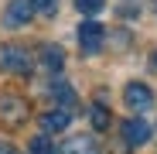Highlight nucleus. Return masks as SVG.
Segmentation results:
<instances>
[{
	"mask_svg": "<svg viewBox=\"0 0 157 154\" xmlns=\"http://www.w3.org/2000/svg\"><path fill=\"white\" fill-rule=\"evenodd\" d=\"M41 62H44V69L58 72V69L65 65V51H62L58 45H44V48H41Z\"/></svg>",
	"mask_w": 157,
	"mask_h": 154,
	"instance_id": "nucleus-9",
	"label": "nucleus"
},
{
	"mask_svg": "<svg viewBox=\"0 0 157 154\" xmlns=\"http://www.w3.org/2000/svg\"><path fill=\"white\" fill-rule=\"evenodd\" d=\"M78 14H99L102 7H106V0H75Z\"/></svg>",
	"mask_w": 157,
	"mask_h": 154,
	"instance_id": "nucleus-13",
	"label": "nucleus"
},
{
	"mask_svg": "<svg viewBox=\"0 0 157 154\" xmlns=\"http://www.w3.org/2000/svg\"><path fill=\"white\" fill-rule=\"evenodd\" d=\"M0 65L7 72H28L31 69V55H28V48L7 45V48H0Z\"/></svg>",
	"mask_w": 157,
	"mask_h": 154,
	"instance_id": "nucleus-5",
	"label": "nucleus"
},
{
	"mask_svg": "<svg viewBox=\"0 0 157 154\" xmlns=\"http://www.w3.org/2000/svg\"><path fill=\"white\" fill-rule=\"evenodd\" d=\"M0 154H14V147H10L7 140H0Z\"/></svg>",
	"mask_w": 157,
	"mask_h": 154,
	"instance_id": "nucleus-15",
	"label": "nucleus"
},
{
	"mask_svg": "<svg viewBox=\"0 0 157 154\" xmlns=\"http://www.w3.org/2000/svg\"><path fill=\"white\" fill-rule=\"evenodd\" d=\"M31 17H34V4L31 0H10L7 10H4V24L7 28H24Z\"/></svg>",
	"mask_w": 157,
	"mask_h": 154,
	"instance_id": "nucleus-6",
	"label": "nucleus"
},
{
	"mask_svg": "<svg viewBox=\"0 0 157 154\" xmlns=\"http://www.w3.org/2000/svg\"><path fill=\"white\" fill-rule=\"evenodd\" d=\"M120 134H123V140H126V144L140 147V144H147V140H150V123H147L144 116H130V120H123Z\"/></svg>",
	"mask_w": 157,
	"mask_h": 154,
	"instance_id": "nucleus-3",
	"label": "nucleus"
},
{
	"mask_svg": "<svg viewBox=\"0 0 157 154\" xmlns=\"http://www.w3.org/2000/svg\"><path fill=\"white\" fill-rule=\"evenodd\" d=\"M78 45H82V55H99V48L106 45V28H102L99 21H82Z\"/></svg>",
	"mask_w": 157,
	"mask_h": 154,
	"instance_id": "nucleus-2",
	"label": "nucleus"
},
{
	"mask_svg": "<svg viewBox=\"0 0 157 154\" xmlns=\"http://www.w3.org/2000/svg\"><path fill=\"white\" fill-rule=\"evenodd\" d=\"M31 4H34V14H44V17L58 10V0H31Z\"/></svg>",
	"mask_w": 157,
	"mask_h": 154,
	"instance_id": "nucleus-14",
	"label": "nucleus"
},
{
	"mask_svg": "<svg viewBox=\"0 0 157 154\" xmlns=\"http://www.w3.org/2000/svg\"><path fill=\"white\" fill-rule=\"evenodd\" d=\"M28 151H31V154H55V144H51L48 134H41V137H31Z\"/></svg>",
	"mask_w": 157,
	"mask_h": 154,
	"instance_id": "nucleus-10",
	"label": "nucleus"
},
{
	"mask_svg": "<svg viewBox=\"0 0 157 154\" xmlns=\"http://www.w3.org/2000/svg\"><path fill=\"white\" fill-rule=\"evenodd\" d=\"M62 154H99V147H96L92 137H68Z\"/></svg>",
	"mask_w": 157,
	"mask_h": 154,
	"instance_id": "nucleus-8",
	"label": "nucleus"
},
{
	"mask_svg": "<svg viewBox=\"0 0 157 154\" xmlns=\"http://www.w3.org/2000/svg\"><path fill=\"white\" fill-rule=\"evenodd\" d=\"M21 123H28V103L17 93H0V127L17 130Z\"/></svg>",
	"mask_w": 157,
	"mask_h": 154,
	"instance_id": "nucleus-1",
	"label": "nucleus"
},
{
	"mask_svg": "<svg viewBox=\"0 0 157 154\" xmlns=\"http://www.w3.org/2000/svg\"><path fill=\"white\" fill-rule=\"evenodd\" d=\"M68 123H72V113L55 106V110H48V113L41 116V130H44V134H51V130H55V134H58V130H65Z\"/></svg>",
	"mask_w": 157,
	"mask_h": 154,
	"instance_id": "nucleus-7",
	"label": "nucleus"
},
{
	"mask_svg": "<svg viewBox=\"0 0 157 154\" xmlns=\"http://www.w3.org/2000/svg\"><path fill=\"white\" fill-rule=\"evenodd\" d=\"M51 96H55V99H62L65 106H72V103H75V93H72L65 82H51Z\"/></svg>",
	"mask_w": 157,
	"mask_h": 154,
	"instance_id": "nucleus-11",
	"label": "nucleus"
},
{
	"mask_svg": "<svg viewBox=\"0 0 157 154\" xmlns=\"http://www.w3.org/2000/svg\"><path fill=\"white\" fill-rule=\"evenodd\" d=\"M89 120H92V127H96V130H106V127H109V113L102 110V106H92Z\"/></svg>",
	"mask_w": 157,
	"mask_h": 154,
	"instance_id": "nucleus-12",
	"label": "nucleus"
},
{
	"mask_svg": "<svg viewBox=\"0 0 157 154\" xmlns=\"http://www.w3.org/2000/svg\"><path fill=\"white\" fill-rule=\"evenodd\" d=\"M123 99H126V106H130V110H137V113H144V110L154 106V93H150L144 82H126Z\"/></svg>",
	"mask_w": 157,
	"mask_h": 154,
	"instance_id": "nucleus-4",
	"label": "nucleus"
}]
</instances>
